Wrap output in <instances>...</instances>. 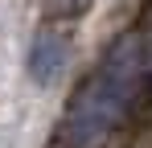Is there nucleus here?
I'll use <instances>...</instances> for the list:
<instances>
[{
  "mask_svg": "<svg viewBox=\"0 0 152 148\" xmlns=\"http://www.w3.org/2000/svg\"><path fill=\"white\" fill-rule=\"evenodd\" d=\"M140 78H144V41L127 33L103 53L95 74L70 95L58 132L62 148H99L107 132L124 119L132 99L140 95Z\"/></svg>",
  "mask_w": 152,
  "mask_h": 148,
  "instance_id": "f257e3e1",
  "label": "nucleus"
},
{
  "mask_svg": "<svg viewBox=\"0 0 152 148\" xmlns=\"http://www.w3.org/2000/svg\"><path fill=\"white\" fill-rule=\"evenodd\" d=\"M70 66V41L62 33H50L41 29L33 41H29V53H25V70L37 86H53Z\"/></svg>",
  "mask_w": 152,
  "mask_h": 148,
  "instance_id": "f03ea898",
  "label": "nucleus"
},
{
  "mask_svg": "<svg viewBox=\"0 0 152 148\" xmlns=\"http://www.w3.org/2000/svg\"><path fill=\"white\" fill-rule=\"evenodd\" d=\"M95 0H41L45 21H78L82 12H91Z\"/></svg>",
  "mask_w": 152,
  "mask_h": 148,
  "instance_id": "7ed1b4c3",
  "label": "nucleus"
}]
</instances>
